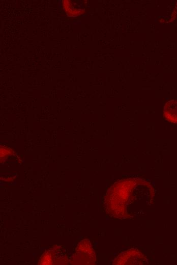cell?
<instances>
[{
	"label": "cell",
	"instance_id": "6da1fadb",
	"mask_svg": "<svg viewBox=\"0 0 177 265\" xmlns=\"http://www.w3.org/2000/svg\"><path fill=\"white\" fill-rule=\"evenodd\" d=\"M164 115L168 121L177 123V100L167 101L164 107Z\"/></svg>",
	"mask_w": 177,
	"mask_h": 265
}]
</instances>
